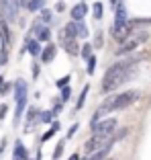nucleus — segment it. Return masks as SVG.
<instances>
[{
	"label": "nucleus",
	"mask_w": 151,
	"mask_h": 160,
	"mask_svg": "<svg viewBox=\"0 0 151 160\" xmlns=\"http://www.w3.org/2000/svg\"><path fill=\"white\" fill-rule=\"evenodd\" d=\"M63 146H66V140H59L57 142V146H55V152H53V160H59L63 154Z\"/></svg>",
	"instance_id": "obj_23"
},
{
	"label": "nucleus",
	"mask_w": 151,
	"mask_h": 160,
	"mask_svg": "<svg viewBox=\"0 0 151 160\" xmlns=\"http://www.w3.org/2000/svg\"><path fill=\"white\" fill-rule=\"evenodd\" d=\"M94 68H96V56H92L88 60V70L86 72H88V74H94Z\"/></svg>",
	"instance_id": "obj_28"
},
{
	"label": "nucleus",
	"mask_w": 151,
	"mask_h": 160,
	"mask_svg": "<svg viewBox=\"0 0 151 160\" xmlns=\"http://www.w3.org/2000/svg\"><path fill=\"white\" fill-rule=\"evenodd\" d=\"M53 133H55L53 129H49V132H45V133L41 136V142H47V140H51V136H53Z\"/></svg>",
	"instance_id": "obj_34"
},
{
	"label": "nucleus",
	"mask_w": 151,
	"mask_h": 160,
	"mask_svg": "<svg viewBox=\"0 0 151 160\" xmlns=\"http://www.w3.org/2000/svg\"><path fill=\"white\" fill-rule=\"evenodd\" d=\"M67 160H80V154H71V156H70Z\"/></svg>",
	"instance_id": "obj_36"
},
{
	"label": "nucleus",
	"mask_w": 151,
	"mask_h": 160,
	"mask_svg": "<svg viewBox=\"0 0 151 160\" xmlns=\"http://www.w3.org/2000/svg\"><path fill=\"white\" fill-rule=\"evenodd\" d=\"M112 146H114V142L108 138V140H106V144H104V146L100 148L98 152H94V154H90L86 160H106V158H108V152H110V148H112Z\"/></svg>",
	"instance_id": "obj_6"
},
{
	"label": "nucleus",
	"mask_w": 151,
	"mask_h": 160,
	"mask_svg": "<svg viewBox=\"0 0 151 160\" xmlns=\"http://www.w3.org/2000/svg\"><path fill=\"white\" fill-rule=\"evenodd\" d=\"M106 160H117V158H106Z\"/></svg>",
	"instance_id": "obj_41"
},
{
	"label": "nucleus",
	"mask_w": 151,
	"mask_h": 160,
	"mask_svg": "<svg viewBox=\"0 0 151 160\" xmlns=\"http://www.w3.org/2000/svg\"><path fill=\"white\" fill-rule=\"evenodd\" d=\"M10 90H12V84H10V82H4V86H2V90H0V94H8Z\"/></svg>",
	"instance_id": "obj_33"
},
{
	"label": "nucleus",
	"mask_w": 151,
	"mask_h": 160,
	"mask_svg": "<svg viewBox=\"0 0 151 160\" xmlns=\"http://www.w3.org/2000/svg\"><path fill=\"white\" fill-rule=\"evenodd\" d=\"M118 121L114 117H108V119H102L100 123H96L94 127H92V136H102V138H108L114 133V129H117Z\"/></svg>",
	"instance_id": "obj_3"
},
{
	"label": "nucleus",
	"mask_w": 151,
	"mask_h": 160,
	"mask_svg": "<svg viewBox=\"0 0 151 160\" xmlns=\"http://www.w3.org/2000/svg\"><path fill=\"white\" fill-rule=\"evenodd\" d=\"M0 41H2L4 47H10V43H12V35H10L8 23H6L2 17H0Z\"/></svg>",
	"instance_id": "obj_7"
},
{
	"label": "nucleus",
	"mask_w": 151,
	"mask_h": 160,
	"mask_svg": "<svg viewBox=\"0 0 151 160\" xmlns=\"http://www.w3.org/2000/svg\"><path fill=\"white\" fill-rule=\"evenodd\" d=\"M145 58H147V52H143V53H139V56H129V58H125V60L112 64V66L106 70V74H104L100 90L106 94V92L117 90L118 86L127 84L129 80H133L137 76V64L141 60H145Z\"/></svg>",
	"instance_id": "obj_1"
},
{
	"label": "nucleus",
	"mask_w": 151,
	"mask_h": 160,
	"mask_svg": "<svg viewBox=\"0 0 151 160\" xmlns=\"http://www.w3.org/2000/svg\"><path fill=\"white\" fill-rule=\"evenodd\" d=\"M92 14H94V19H96V21L102 19L104 8H102V4H100V2H94V4H92Z\"/></svg>",
	"instance_id": "obj_21"
},
{
	"label": "nucleus",
	"mask_w": 151,
	"mask_h": 160,
	"mask_svg": "<svg viewBox=\"0 0 151 160\" xmlns=\"http://www.w3.org/2000/svg\"><path fill=\"white\" fill-rule=\"evenodd\" d=\"M2 86H4V78H0V90H2Z\"/></svg>",
	"instance_id": "obj_39"
},
{
	"label": "nucleus",
	"mask_w": 151,
	"mask_h": 160,
	"mask_svg": "<svg viewBox=\"0 0 151 160\" xmlns=\"http://www.w3.org/2000/svg\"><path fill=\"white\" fill-rule=\"evenodd\" d=\"M0 17L6 23H19V0H0Z\"/></svg>",
	"instance_id": "obj_2"
},
{
	"label": "nucleus",
	"mask_w": 151,
	"mask_h": 160,
	"mask_svg": "<svg viewBox=\"0 0 151 160\" xmlns=\"http://www.w3.org/2000/svg\"><path fill=\"white\" fill-rule=\"evenodd\" d=\"M86 12H88V6H86L84 2H80V4H76L74 8L70 10V14H71V19H74V21H84Z\"/></svg>",
	"instance_id": "obj_10"
},
{
	"label": "nucleus",
	"mask_w": 151,
	"mask_h": 160,
	"mask_svg": "<svg viewBox=\"0 0 151 160\" xmlns=\"http://www.w3.org/2000/svg\"><path fill=\"white\" fill-rule=\"evenodd\" d=\"M53 119H55L53 111H41V115H39V123H51Z\"/></svg>",
	"instance_id": "obj_19"
},
{
	"label": "nucleus",
	"mask_w": 151,
	"mask_h": 160,
	"mask_svg": "<svg viewBox=\"0 0 151 160\" xmlns=\"http://www.w3.org/2000/svg\"><path fill=\"white\" fill-rule=\"evenodd\" d=\"M6 113H8V105L2 103V105H0V119H4V117H6Z\"/></svg>",
	"instance_id": "obj_32"
},
{
	"label": "nucleus",
	"mask_w": 151,
	"mask_h": 160,
	"mask_svg": "<svg viewBox=\"0 0 151 160\" xmlns=\"http://www.w3.org/2000/svg\"><path fill=\"white\" fill-rule=\"evenodd\" d=\"M39 115H41V111H39L37 107H31V109L27 111V121H29V125H27V127H29V129L33 127V123H35V125L39 123Z\"/></svg>",
	"instance_id": "obj_13"
},
{
	"label": "nucleus",
	"mask_w": 151,
	"mask_h": 160,
	"mask_svg": "<svg viewBox=\"0 0 151 160\" xmlns=\"http://www.w3.org/2000/svg\"><path fill=\"white\" fill-rule=\"evenodd\" d=\"M76 35L82 37V39H86L90 35V31H88V27L84 25V21H76Z\"/></svg>",
	"instance_id": "obj_16"
},
{
	"label": "nucleus",
	"mask_w": 151,
	"mask_h": 160,
	"mask_svg": "<svg viewBox=\"0 0 151 160\" xmlns=\"http://www.w3.org/2000/svg\"><path fill=\"white\" fill-rule=\"evenodd\" d=\"M70 97H71V88H70V86H63V88H62V97H59V101H62V103H66V101L70 99Z\"/></svg>",
	"instance_id": "obj_26"
},
{
	"label": "nucleus",
	"mask_w": 151,
	"mask_h": 160,
	"mask_svg": "<svg viewBox=\"0 0 151 160\" xmlns=\"http://www.w3.org/2000/svg\"><path fill=\"white\" fill-rule=\"evenodd\" d=\"M4 146H6V142L2 140V144H0V156H2V152H4Z\"/></svg>",
	"instance_id": "obj_37"
},
{
	"label": "nucleus",
	"mask_w": 151,
	"mask_h": 160,
	"mask_svg": "<svg viewBox=\"0 0 151 160\" xmlns=\"http://www.w3.org/2000/svg\"><path fill=\"white\" fill-rule=\"evenodd\" d=\"M80 56L84 58L86 62H88L90 58H92V43H84V45H82V49H80Z\"/></svg>",
	"instance_id": "obj_20"
},
{
	"label": "nucleus",
	"mask_w": 151,
	"mask_h": 160,
	"mask_svg": "<svg viewBox=\"0 0 151 160\" xmlns=\"http://www.w3.org/2000/svg\"><path fill=\"white\" fill-rule=\"evenodd\" d=\"M102 43H104V35H102V31H96V35H94V43H92V47H102Z\"/></svg>",
	"instance_id": "obj_24"
},
{
	"label": "nucleus",
	"mask_w": 151,
	"mask_h": 160,
	"mask_svg": "<svg viewBox=\"0 0 151 160\" xmlns=\"http://www.w3.org/2000/svg\"><path fill=\"white\" fill-rule=\"evenodd\" d=\"M8 62V47L2 45V52H0V64H6Z\"/></svg>",
	"instance_id": "obj_30"
},
{
	"label": "nucleus",
	"mask_w": 151,
	"mask_h": 160,
	"mask_svg": "<svg viewBox=\"0 0 151 160\" xmlns=\"http://www.w3.org/2000/svg\"><path fill=\"white\" fill-rule=\"evenodd\" d=\"M12 160H29L27 158V148L21 140L14 142V150H12Z\"/></svg>",
	"instance_id": "obj_8"
},
{
	"label": "nucleus",
	"mask_w": 151,
	"mask_h": 160,
	"mask_svg": "<svg viewBox=\"0 0 151 160\" xmlns=\"http://www.w3.org/2000/svg\"><path fill=\"white\" fill-rule=\"evenodd\" d=\"M49 39H51V31H49V29L45 27V29H43V31H41V35H39V37H37V41L41 43V41H49Z\"/></svg>",
	"instance_id": "obj_25"
},
{
	"label": "nucleus",
	"mask_w": 151,
	"mask_h": 160,
	"mask_svg": "<svg viewBox=\"0 0 151 160\" xmlns=\"http://www.w3.org/2000/svg\"><path fill=\"white\" fill-rule=\"evenodd\" d=\"M127 133H129V127H123V129H118L117 133H112V138H110V140H112L114 144H117V142L125 140V138H127Z\"/></svg>",
	"instance_id": "obj_22"
},
{
	"label": "nucleus",
	"mask_w": 151,
	"mask_h": 160,
	"mask_svg": "<svg viewBox=\"0 0 151 160\" xmlns=\"http://www.w3.org/2000/svg\"><path fill=\"white\" fill-rule=\"evenodd\" d=\"M117 2H118V0H110V4H112V8L117 6Z\"/></svg>",
	"instance_id": "obj_40"
},
{
	"label": "nucleus",
	"mask_w": 151,
	"mask_h": 160,
	"mask_svg": "<svg viewBox=\"0 0 151 160\" xmlns=\"http://www.w3.org/2000/svg\"><path fill=\"white\" fill-rule=\"evenodd\" d=\"M31 74H33V78H39V74H41V66H39L37 62H33V66H31Z\"/></svg>",
	"instance_id": "obj_29"
},
{
	"label": "nucleus",
	"mask_w": 151,
	"mask_h": 160,
	"mask_svg": "<svg viewBox=\"0 0 151 160\" xmlns=\"http://www.w3.org/2000/svg\"><path fill=\"white\" fill-rule=\"evenodd\" d=\"M55 86L57 88H63V86H70V76H63V78H59L55 82Z\"/></svg>",
	"instance_id": "obj_27"
},
{
	"label": "nucleus",
	"mask_w": 151,
	"mask_h": 160,
	"mask_svg": "<svg viewBox=\"0 0 151 160\" xmlns=\"http://www.w3.org/2000/svg\"><path fill=\"white\" fill-rule=\"evenodd\" d=\"M27 2H29V0H19V8H21V6H27Z\"/></svg>",
	"instance_id": "obj_38"
},
{
	"label": "nucleus",
	"mask_w": 151,
	"mask_h": 160,
	"mask_svg": "<svg viewBox=\"0 0 151 160\" xmlns=\"http://www.w3.org/2000/svg\"><path fill=\"white\" fill-rule=\"evenodd\" d=\"M12 88H14V103H23V101H27V94H29L27 80L19 78V80L12 84Z\"/></svg>",
	"instance_id": "obj_4"
},
{
	"label": "nucleus",
	"mask_w": 151,
	"mask_h": 160,
	"mask_svg": "<svg viewBox=\"0 0 151 160\" xmlns=\"http://www.w3.org/2000/svg\"><path fill=\"white\" fill-rule=\"evenodd\" d=\"M55 52H57V47L51 43V45H47L45 49H41V56H39V58H41L43 64H49V62H51L53 58H55Z\"/></svg>",
	"instance_id": "obj_11"
},
{
	"label": "nucleus",
	"mask_w": 151,
	"mask_h": 160,
	"mask_svg": "<svg viewBox=\"0 0 151 160\" xmlns=\"http://www.w3.org/2000/svg\"><path fill=\"white\" fill-rule=\"evenodd\" d=\"M43 29H45V25H43L41 21L37 19V23H35L33 27L29 29V35H27V39H37L39 35H41V31H43Z\"/></svg>",
	"instance_id": "obj_14"
},
{
	"label": "nucleus",
	"mask_w": 151,
	"mask_h": 160,
	"mask_svg": "<svg viewBox=\"0 0 151 160\" xmlns=\"http://www.w3.org/2000/svg\"><path fill=\"white\" fill-rule=\"evenodd\" d=\"M88 92H90V84H84V88H82V92H80V99H78V103H76V109H82V107H84Z\"/></svg>",
	"instance_id": "obj_18"
},
{
	"label": "nucleus",
	"mask_w": 151,
	"mask_h": 160,
	"mask_svg": "<svg viewBox=\"0 0 151 160\" xmlns=\"http://www.w3.org/2000/svg\"><path fill=\"white\" fill-rule=\"evenodd\" d=\"M45 2H47V0H29L27 2V8L31 10V12H41L43 8H45Z\"/></svg>",
	"instance_id": "obj_15"
},
{
	"label": "nucleus",
	"mask_w": 151,
	"mask_h": 160,
	"mask_svg": "<svg viewBox=\"0 0 151 160\" xmlns=\"http://www.w3.org/2000/svg\"><path fill=\"white\" fill-rule=\"evenodd\" d=\"M106 140L108 138H102V136H92L88 142L84 144V150H86V154H94V152H98L100 148L106 144Z\"/></svg>",
	"instance_id": "obj_5"
},
{
	"label": "nucleus",
	"mask_w": 151,
	"mask_h": 160,
	"mask_svg": "<svg viewBox=\"0 0 151 160\" xmlns=\"http://www.w3.org/2000/svg\"><path fill=\"white\" fill-rule=\"evenodd\" d=\"M53 17H55V14H53L51 8H43V10H41V17H39V21H41L43 25H49V23H53Z\"/></svg>",
	"instance_id": "obj_17"
},
{
	"label": "nucleus",
	"mask_w": 151,
	"mask_h": 160,
	"mask_svg": "<svg viewBox=\"0 0 151 160\" xmlns=\"http://www.w3.org/2000/svg\"><path fill=\"white\" fill-rule=\"evenodd\" d=\"M78 127H80V125H78V123H74V125H71L70 129H67V136H66V140H70V138H74V133L78 132Z\"/></svg>",
	"instance_id": "obj_31"
},
{
	"label": "nucleus",
	"mask_w": 151,
	"mask_h": 160,
	"mask_svg": "<svg viewBox=\"0 0 151 160\" xmlns=\"http://www.w3.org/2000/svg\"><path fill=\"white\" fill-rule=\"evenodd\" d=\"M51 129H53V132H57V129H59V121H53V125H51Z\"/></svg>",
	"instance_id": "obj_35"
},
{
	"label": "nucleus",
	"mask_w": 151,
	"mask_h": 160,
	"mask_svg": "<svg viewBox=\"0 0 151 160\" xmlns=\"http://www.w3.org/2000/svg\"><path fill=\"white\" fill-rule=\"evenodd\" d=\"M25 49H27L31 56H41V43L37 41V39H27V43H25Z\"/></svg>",
	"instance_id": "obj_12"
},
{
	"label": "nucleus",
	"mask_w": 151,
	"mask_h": 160,
	"mask_svg": "<svg viewBox=\"0 0 151 160\" xmlns=\"http://www.w3.org/2000/svg\"><path fill=\"white\" fill-rule=\"evenodd\" d=\"M62 47L70 56H80V47H78V41H76V39H62Z\"/></svg>",
	"instance_id": "obj_9"
}]
</instances>
